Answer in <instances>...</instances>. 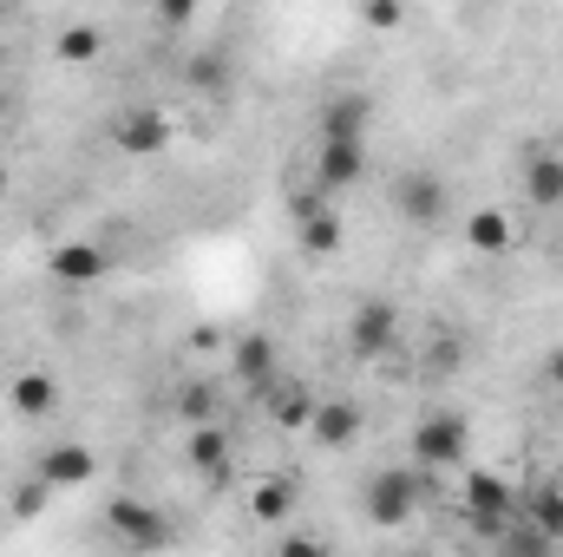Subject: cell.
Wrapping results in <instances>:
<instances>
[{
	"label": "cell",
	"mask_w": 563,
	"mask_h": 557,
	"mask_svg": "<svg viewBox=\"0 0 563 557\" xmlns=\"http://www.w3.org/2000/svg\"><path fill=\"white\" fill-rule=\"evenodd\" d=\"M361 132H367V99H361V92H341V99H328V106H321V139L367 144Z\"/></svg>",
	"instance_id": "5bb4252c"
},
{
	"label": "cell",
	"mask_w": 563,
	"mask_h": 557,
	"mask_svg": "<svg viewBox=\"0 0 563 557\" xmlns=\"http://www.w3.org/2000/svg\"><path fill=\"white\" fill-rule=\"evenodd\" d=\"M465 512H472V525H478V532H492V538H498V532L518 518V492H511L498 472H472V479H465Z\"/></svg>",
	"instance_id": "8992f818"
},
{
	"label": "cell",
	"mask_w": 563,
	"mask_h": 557,
	"mask_svg": "<svg viewBox=\"0 0 563 557\" xmlns=\"http://www.w3.org/2000/svg\"><path fill=\"white\" fill-rule=\"evenodd\" d=\"M394 210H400V223H413V230H439L445 210H452V184H445L439 171H400V177H394Z\"/></svg>",
	"instance_id": "3957f363"
},
{
	"label": "cell",
	"mask_w": 563,
	"mask_h": 557,
	"mask_svg": "<svg viewBox=\"0 0 563 557\" xmlns=\"http://www.w3.org/2000/svg\"><path fill=\"white\" fill-rule=\"evenodd\" d=\"M190 13H197V7H190V0H170V7H157V20H164V26H184V20H190Z\"/></svg>",
	"instance_id": "f546056e"
},
{
	"label": "cell",
	"mask_w": 563,
	"mask_h": 557,
	"mask_svg": "<svg viewBox=\"0 0 563 557\" xmlns=\"http://www.w3.org/2000/svg\"><path fill=\"white\" fill-rule=\"evenodd\" d=\"M230 374L243 381V387H256V394H269L282 381V348L269 335H236L230 341Z\"/></svg>",
	"instance_id": "ba28073f"
},
{
	"label": "cell",
	"mask_w": 563,
	"mask_h": 557,
	"mask_svg": "<svg viewBox=\"0 0 563 557\" xmlns=\"http://www.w3.org/2000/svg\"><path fill=\"white\" fill-rule=\"evenodd\" d=\"M308 433H314L321 446H354V439H361V407H354V401H321Z\"/></svg>",
	"instance_id": "ffe728a7"
},
{
	"label": "cell",
	"mask_w": 563,
	"mask_h": 557,
	"mask_svg": "<svg viewBox=\"0 0 563 557\" xmlns=\"http://www.w3.org/2000/svg\"><path fill=\"white\" fill-rule=\"evenodd\" d=\"M112 139L125 157H164L170 144H177V119L164 112V106H132L119 125H112Z\"/></svg>",
	"instance_id": "277c9868"
},
{
	"label": "cell",
	"mask_w": 563,
	"mask_h": 557,
	"mask_svg": "<svg viewBox=\"0 0 563 557\" xmlns=\"http://www.w3.org/2000/svg\"><path fill=\"white\" fill-rule=\"evenodd\" d=\"M7 401H13V414L20 419H46L53 407H59V381H53L46 368H20L13 387H7Z\"/></svg>",
	"instance_id": "4fadbf2b"
},
{
	"label": "cell",
	"mask_w": 563,
	"mask_h": 557,
	"mask_svg": "<svg viewBox=\"0 0 563 557\" xmlns=\"http://www.w3.org/2000/svg\"><path fill=\"white\" fill-rule=\"evenodd\" d=\"M361 512L367 525H407L420 512V472L413 466H394V472H374L361 485Z\"/></svg>",
	"instance_id": "7a4b0ae2"
},
{
	"label": "cell",
	"mask_w": 563,
	"mask_h": 557,
	"mask_svg": "<svg viewBox=\"0 0 563 557\" xmlns=\"http://www.w3.org/2000/svg\"><path fill=\"white\" fill-rule=\"evenodd\" d=\"M367 171V144H334V139H321V151H314V190H347L354 177Z\"/></svg>",
	"instance_id": "8fae6325"
},
{
	"label": "cell",
	"mask_w": 563,
	"mask_h": 557,
	"mask_svg": "<svg viewBox=\"0 0 563 557\" xmlns=\"http://www.w3.org/2000/svg\"><path fill=\"white\" fill-rule=\"evenodd\" d=\"M465 243H472L478 256H492V263H498V256L518 243V230H511V210H472V217H465Z\"/></svg>",
	"instance_id": "2e32d148"
},
{
	"label": "cell",
	"mask_w": 563,
	"mask_h": 557,
	"mask_svg": "<svg viewBox=\"0 0 563 557\" xmlns=\"http://www.w3.org/2000/svg\"><path fill=\"white\" fill-rule=\"evenodd\" d=\"M341 243H347V230H341V217H334V210H328V217H314V223H301V256L328 263V256H341Z\"/></svg>",
	"instance_id": "603a6c76"
},
{
	"label": "cell",
	"mask_w": 563,
	"mask_h": 557,
	"mask_svg": "<svg viewBox=\"0 0 563 557\" xmlns=\"http://www.w3.org/2000/svg\"><path fill=\"white\" fill-rule=\"evenodd\" d=\"M92 472H99V452H92L86 439H59V446H46L40 466H33V479H46L53 492H73V485H86Z\"/></svg>",
	"instance_id": "9c48e42d"
},
{
	"label": "cell",
	"mask_w": 563,
	"mask_h": 557,
	"mask_svg": "<svg viewBox=\"0 0 563 557\" xmlns=\"http://www.w3.org/2000/svg\"><path fill=\"white\" fill-rule=\"evenodd\" d=\"M498 545H505V557H551V538H544V532H531L525 518H511V525L498 532Z\"/></svg>",
	"instance_id": "4316f807"
},
{
	"label": "cell",
	"mask_w": 563,
	"mask_h": 557,
	"mask_svg": "<svg viewBox=\"0 0 563 557\" xmlns=\"http://www.w3.org/2000/svg\"><path fill=\"white\" fill-rule=\"evenodd\" d=\"M170 407H177V419H184L190 433H197V426H223V394H217V381H184Z\"/></svg>",
	"instance_id": "ac0fdd59"
},
{
	"label": "cell",
	"mask_w": 563,
	"mask_h": 557,
	"mask_svg": "<svg viewBox=\"0 0 563 557\" xmlns=\"http://www.w3.org/2000/svg\"><path fill=\"white\" fill-rule=\"evenodd\" d=\"M314 407H321V401H314L301 381H276V387H269V414H276V426H288V433H308V426H314Z\"/></svg>",
	"instance_id": "d6986e66"
},
{
	"label": "cell",
	"mask_w": 563,
	"mask_h": 557,
	"mask_svg": "<svg viewBox=\"0 0 563 557\" xmlns=\"http://www.w3.org/2000/svg\"><path fill=\"white\" fill-rule=\"evenodd\" d=\"M250 518H256V525H288V518H295V485H288V479H263V485L250 492Z\"/></svg>",
	"instance_id": "44dd1931"
},
{
	"label": "cell",
	"mask_w": 563,
	"mask_h": 557,
	"mask_svg": "<svg viewBox=\"0 0 563 557\" xmlns=\"http://www.w3.org/2000/svg\"><path fill=\"white\" fill-rule=\"evenodd\" d=\"M407 466L413 472H459L465 466V452H472V433H465V419L445 414V407H432V414L413 419V439H407Z\"/></svg>",
	"instance_id": "6da1fadb"
},
{
	"label": "cell",
	"mask_w": 563,
	"mask_h": 557,
	"mask_svg": "<svg viewBox=\"0 0 563 557\" xmlns=\"http://www.w3.org/2000/svg\"><path fill=\"white\" fill-rule=\"evenodd\" d=\"M0 190H7V171H0Z\"/></svg>",
	"instance_id": "d6a6232c"
},
{
	"label": "cell",
	"mask_w": 563,
	"mask_h": 557,
	"mask_svg": "<svg viewBox=\"0 0 563 557\" xmlns=\"http://www.w3.org/2000/svg\"><path fill=\"white\" fill-rule=\"evenodd\" d=\"M99 46H106V33H99V26H86V20L59 33V59H66V66H92V59H99Z\"/></svg>",
	"instance_id": "cb8c5ba5"
},
{
	"label": "cell",
	"mask_w": 563,
	"mask_h": 557,
	"mask_svg": "<svg viewBox=\"0 0 563 557\" xmlns=\"http://www.w3.org/2000/svg\"><path fill=\"white\" fill-rule=\"evenodd\" d=\"M106 525H112V538L125 545V551H157L170 532H164V512L157 505H144V499H112L106 505Z\"/></svg>",
	"instance_id": "52a82bcc"
},
{
	"label": "cell",
	"mask_w": 563,
	"mask_h": 557,
	"mask_svg": "<svg viewBox=\"0 0 563 557\" xmlns=\"http://www.w3.org/2000/svg\"><path fill=\"white\" fill-rule=\"evenodd\" d=\"M7 505H13V518H20V525H33V518H40V512L53 505V485H46V479H20Z\"/></svg>",
	"instance_id": "484cf974"
},
{
	"label": "cell",
	"mask_w": 563,
	"mask_h": 557,
	"mask_svg": "<svg viewBox=\"0 0 563 557\" xmlns=\"http://www.w3.org/2000/svg\"><path fill=\"white\" fill-rule=\"evenodd\" d=\"M525 204L531 210H563V151H531L525 157Z\"/></svg>",
	"instance_id": "7c38bea8"
},
{
	"label": "cell",
	"mask_w": 563,
	"mask_h": 557,
	"mask_svg": "<svg viewBox=\"0 0 563 557\" xmlns=\"http://www.w3.org/2000/svg\"><path fill=\"white\" fill-rule=\"evenodd\" d=\"M394 335H400V308L380 302V295H367V302L347 315V348H354L361 361H380V354L394 348Z\"/></svg>",
	"instance_id": "5b68a950"
},
{
	"label": "cell",
	"mask_w": 563,
	"mask_h": 557,
	"mask_svg": "<svg viewBox=\"0 0 563 557\" xmlns=\"http://www.w3.org/2000/svg\"><path fill=\"white\" fill-rule=\"evenodd\" d=\"M525 525L531 532H544L551 545L563 538V485H538L531 499H525Z\"/></svg>",
	"instance_id": "7402d4cb"
},
{
	"label": "cell",
	"mask_w": 563,
	"mask_h": 557,
	"mask_svg": "<svg viewBox=\"0 0 563 557\" xmlns=\"http://www.w3.org/2000/svg\"><path fill=\"white\" fill-rule=\"evenodd\" d=\"M544 387H558V394H563V348L544 354Z\"/></svg>",
	"instance_id": "4dcf8cb0"
},
{
	"label": "cell",
	"mask_w": 563,
	"mask_h": 557,
	"mask_svg": "<svg viewBox=\"0 0 563 557\" xmlns=\"http://www.w3.org/2000/svg\"><path fill=\"white\" fill-rule=\"evenodd\" d=\"M459 368H465V341H459V335H432V341H426V374L445 381V374H459Z\"/></svg>",
	"instance_id": "d4e9b609"
},
{
	"label": "cell",
	"mask_w": 563,
	"mask_h": 557,
	"mask_svg": "<svg viewBox=\"0 0 563 557\" xmlns=\"http://www.w3.org/2000/svg\"><path fill=\"white\" fill-rule=\"evenodd\" d=\"M46 270H53L59 282H99L112 263H106V250H99V243H53Z\"/></svg>",
	"instance_id": "e0dca14e"
},
{
	"label": "cell",
	"mask_w": 563,
	"mask_h": 557,
	"mask_svg": "<svg viewBox=\"0 0 563 557\" xmlns=\"http://www.w3.org/2000/svg\"><path fill=\"white\" fill-rule=\"evenodd\" d=\"M361 20L387 33V26H400V20H407V7H394V0H374V7H361Z\"/></svg>",
	"instance_id": "f1b7e54d"
},
{
	"label": "cell",
	"mask_w": 563,
	"mask_h": 557,
	"mask_svg": "<svg viewBox=\"0 0 563 557\" xmlns=\"http://www.w3.org/2000/svg\"><path fill=\"white\" fill-rule=\"evenodd\" d=\"M184 459H190V472H203V479H230V472H236V439H230V426H197V433L184 439Z\"/></svg>",
	"instance_id": "30bf717a"
},
{
	"label": "cell",
	"mask_w": 563,
	"mask_h": 557,
	"mask_svg": "<svg viewBox=\"0 0 563 557\" xmlns=\"http://www.w3.org/2000/svg\"><path fill=\"white\" fill-rule=\"evenodd\" d=\"M0 119H7V92H0Z\"/></svg>",
	"instance_id": "1f68e13d"
},
{
	"label": "cell",
	"mask_w": 563,
	"mask_h": 557,
	"mask_svg": "<svg viewBox=\"0 0 563 557\" xmlns=\"http://www.w3.org/2000/svg\"><path fill=\"white\" fill-rule=\"evenodd\" d=\"M184 86L203 92V99H230V86H236L230 53H190V59H184Z\"/></svg>",
	"instance_id": "9a60e30c"
},
{
	"label": "cell",
	"mask_w": 563,
	"mask_h": 557,
	"mask_svg": "<svg viewBox=\"0 0 563 557\" xmlns=\"http://www.w3.org/2000/svg\"><path fill=\"white\" fill-rule=\"evenodd\" d=\"M276 557H334V545H321V538H308V532H282Z\"/></svg>",
	"instance_id": "83f0119b"
}]
</instances>
